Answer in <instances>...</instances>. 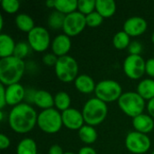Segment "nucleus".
Listing matches in <instances>:
<instances>
[{
  "label": "nucleus",
  "mask_w": 154,
  "mask_h": 154,
  "mask_svg": "<svg viewBox=\"0 0 154 154\" xmlns=\"http://www.w3.org/2000/svg\"><path fill=\"white\" fill-rule=\"evenodd\" d=\"M14 23H15L16 27L20 31L23 32H27V33H29L35 27L33 19L29 14H24V13L17 14L14 20Z\"/></svg>",
  "instance_id": "obj_23"
},
{
  "label": "nucleus",
  "mask_w": 154,
  "mask_h": 154,
  "mask_svg": "<svg viewBox=\"0 0 154 154\" xmlns=\"http://www.w3.org/2000/svg\"><path fill=\"white\" fill-rule=\"evenodd\" d=\"M64 154H76V153H74V152H65Z\"/></svg>",
  "instance_id": "obj_45"
},
{
  "label": "nucleus",
  "mask_w": 154,
  "mask_h": 154,
  "mask_svg": "<svg viewBox=\"0 0 154 154\" xmlns=\"http://www.w3.org/2000/svg\"><path fill=\"white\" fill-rule=\"evenodd\" d=\"M79 137L85 144H92L97 139V132L94 126L84 125L79 130Z\"/></svg>",
  "instance_id": "obj_22"
},
{
  "label": "nucleus",
  "mask_w": 154,
  "mask_h": 154,
  "mask_svg": "<svg viewBox=\"0 0 154 154\" xmlns=\"http://www.w3.org/2000/svg\"><path fill=\"white\" fill-rule=\"evenodd\" d=\"M145 73L151 77L154 78V58L149 59L146 60V64H145Z\"/></svg>",
  "instance_id": "obj_36"
},
{
  "label": "nucleus",
  "mask_w": 154,
  "mask_h": 154,
  "mask_svg": "<svg viewBox=\"0 0 154 154\" xmlns=\"http://www.w3.org/2000/svg\"><path fill=\"white\" fill-rule=\"evenodd\" d=\"M46 6L48 8H54L55 7V0H48L46 2Z\"/></svg>",
  "instance_id": "obj_42"
},
{
  "label": "nucleus",
  "mask_w": 154,
  "mask_h": 154,
  "mask_svg": "<svg viewBox=\"0 0 154 154\" xmlns=\"http://www.w3.org/2000/svg\"><path fill=\"white\" fill-rule=\"evenodd\" d=\"M30 50H31V47H30L28 42H16V45H15V49H14V56L23 60V59L29 54Z\"/></svg>",
  "instance_id": "obj_30"
},
{
  "label": "nucleus",
  "mask_w": 154,
  "mask_h": 154,
  "mask_svg": "<svg viewBox=\"0 0 154 154\" xmlns=\"http://www.w3.org/2000/svg\"><path fill=\"white\" fill-rule=\"evenodd\" d=\"M37 154H42V153H40V152H38V153H37Z\"/></svg>",
  "instance_id": "obj_47"
},
{
  "label": "nucleus",
  "mask_w": 154,
  "mask_h": 154,
  "mask_svg": "<svg viewBox=\"0 0 154 154\" xmlns=\"http://www.w3.org/2000/svg\"><path fill=\"white\" fill-rule=\"evenodd\" d=\"M71 98L69 95L65 91H60L54 96V106L57 110L64 112L70 108Z\"/></svg>",
  "instance_id": "obj_25"
},
{
  "label": "nucleus",
  "mask_w": 154,
  "mask_h": 154,
  "mask_svg": "<svg viewBox=\"0 0 154 154\" xmlns=\"http://www.w3.org/2000/svg\"><path fill=\"white\" fill-rule=\"evenodd\" d=\"M112 42L116 49L125 50V49H128L131 43V40H130V36L125 31H120L114 35Z\"/></svg>",
  "instance_id": "obj_28"
},
{
  "label": "nucleus",
  "mask_w": 154,
  "mask_h": 154,
  "mask_svg": "<svg viewBox=\"0 0 154 154\" xmlns=\"http://www.w3.org/2000/svg\"><path fill=\"white\" fill-rule=\"evenodd\" d=\"M146 108H147L149 116H151L154 119V98L148 101V103L146 105Z\"/></svg>",
  "instance_id": "obj_41"
},
{
  "label": "nucleus",
  "mask_w": 154,
  "mask_h": 154,
  "mask_svg": "<svg viewBox=\"0 0 154 154\" xmlns=\"http://www.w3.org/2000/svg\"><path fill=\"white\" fill-rule=\"evenodd\" d=\"M34 104L42 110L52 108L54 106V97L46 90H37L34 97Z\"/></svg>",
  "instance_id": "obj_19"
},
{
  "label": "nucleus",
  "mask_w": 154,
  "mask_h": 154,
  "mask_svg": "<svg viewBox=\"0 0 154 154\" xmlns=\"http://www.w3.org/2000/svg\"><path fill=\"white\" fill-rule=\"evenodd\" d=\"M59 57L56 56L54 53H46L45 55H43L42 57V62L44 65L48 66V67H55L57 61H58Z\"/></svg>",
  "instance_id": "obj_34"
},
{
  "label": "nucleus",
  "mask_w": 154,
  "mask_h": 154,
  "mask_svg": "<svg viewBox=\"0 0 154 154\" xmlns=\"http://www.w3.org/2000/svg\"><path fill=\"white\" fill-rule=\"evenodd\" d=\"M11 144V141L9 139V137L4 134H0V148L1 150H5L7 148H9Z\"/></svg>",
  "instance_id": "obj_37"
},
{
  "label": "nucleus",
  "mask_w": 154,
  "mask_h": 154,
  "mask_svg": "<svg viewBox=\"0 0 154 154\" xmlns=\"http://www.w3.org/2000/svg\"><path fill=\"white\" fill-rule=\"evenodd\" d=\"M74 85L76 89L82 94H91L92 92H95L97 87L94 79L86 74L79 75L74 81Z\"/></svg>",
  "instance_id": "obj_17"
},
{
  "label": "nucleus",
  "mask_w": 154,
  "mask_h": 154,
  "mask_svg": "<svg viewBox=\"0 0 154 154\" xmlns=\"http://www.w3.org/2000/svg\"><path fill=\"white\" fill-rule=\"evenodd\" d=\"M2 9L7 14H15L20 8V2L18 0H3L1 2Z\"/></svg>",
  "instance_id": "obj_31"
},
{
  "label": "nucleus",
  "mask_w": 154,
  "mask_h": 154,
  "mask_svg": "<svg viewBox=\"0 0 154 154\" xmlns=\"http://www.w3.org/2000/svg\"><path fill=\"white\" fill-rule=\"evenodd\" d=\"M65 17H66L65 14L54 10L48 16L47 23H48L49 28H51V30L62 29L63 24H64V21H65Z\"/></svg>",
  "instance_id": "obj_27"
},
{
  "label": "nucleus",
  "mask_w": 154,
  "mask_h": 154,
  "mask_svg": "<svg viewBox=\"0 0 154 154\" xmlns=\"http://www.w3.org/2000/svg\"><path fill=\"white\" fill-rule=\"evenodd\" d=\"M103 20H104V18L97 11H94L93 13H91L86 16L87 26H89L92 28L99 26L103 23Z\"/></svg>",
  "instance_id": "obj_32"
},
{
  "label": "nucleus",
  "mask_w": 154,
  "mask_h": 154,
  "mask_svg": "<svg viewBox=\"0 0 154 154\" xmlns=\"http://www.w3.org/2000/svg\"><path fill=\"white\" fill-rule=\"evenodd\" d=\"M117 103L121 111L132 118L143 114L146 107L145 100L137 92L134 91L123 93Z\"/></svg>",
  "instance_id": "obj_4"
},
{
  "label": "nucleus",
  "mask_w": 154,
  "mask_h": 154,
  "mask_svg": "<svg viewBox=\"0 0 154 154\" xmlns=\"http://www.w3.org/2000/svg\"><path fill=\"white\" fill-rule=\"evenodd\" d=\"M152 145L151 139L147 134L133 131L130 132L125 137V147L134 154L146 153Z\"/></svg>",
  "instance_id": "obj_9"
},
{
  "label": "nucleus",
  "mask_w": 154,
  "mask_h": 154,
  "mask_svg": "<svg viewBox=\"0 0 154 154\" xmlns=\"http://www.w3.org/2000/svg\"><path fill=\"white\" fill-rule=\"evenodd\" d=\"M37 144L31 138H24L19 142L16 147V154H37Z\"/></svg>",
  "instance_id": "obj_26"
},
{
  "label": "nucleus",
  "mask_w": 154,
  "mask_h": 154,
  "mask_svg": "<svg viewBox=\"0 0 154 154\" xmlns=\"http://www.w3.org/2000/svg\"><path fill=\"white\" fill-rule=\"evenodd\" d=\"M6 106V95H5V86L0 85V109L2 110Z\"/></svg>",
  "instance_id": "obj_38"
},
{
  "label": "nucleus",
  "mask_w": 154,
  "mask_h": 154,
  "mask_svg": "<svg viewBox=\"0 0 154 154\" xmlns=\"http://www.w3.org/2000/svg\"><path fill=\"white\" fill-rule=\"evenodd\" d=\"M145 64L141 55H128L123 64L124 72L131 79H139L145 73Z\"/></svg>",
  "instance_id": "obj_10"
},
{
  "label": "nucleus",
  "mask_w": 154,
  "mask_h": 154,
  "mask_svg": "<svg viewBox=\"0 0 154 154\" xmlns=\"http://www.w3.org/2000/svg\"><path fill=\"white\" fill-rule=\"evenodd\" d=\"M151 154H154V150L152 151V153H151Z\"/></svg>",
  "instance_id": "obj_46"
},
{
  "label": "nucleus",
  "mask_w": 154,
  "mask_h": 154,
  "mask_svg": "<svg viewBox=\"0 0 154 154\" xmlns=\"http://www.w3.org/2000/svg\"><path fill=\"white\" fill-rule=\"evenodd\" d=\"M54 9L65 15H68L78 10V1L77 0H55Z\"/></svg>",
  "instance_id": "obj_24"
},
{
  "label": "nucleus",
  "mask_w": 154,
  "mask_h": 154,
  "mask_svg": "<svg viewBox=\"0 0 154 154\" xmlns=\"http://www.w3.org/2000/svg\"><path fill=\"white\" fill-rule=\"evenodd\" d=\"M5 95L6 105L14 107L23 103V101L25 97V88L20 83L13 84L5 87Z\"/></svg>",
  "instance_id": "obj_14"
},
{
  "label": "nucleus",
  "mask_w": 154,
  "mask_h": 154,
  "mask_svg": "<svg viewBox=\"0 0 154 154\" xmlns=\"http://www.w3.org/2000/svg\"><path fill=\"white\" fill-rule=\"evenodd\" d=\"M65 152H63L62 148L59 144H53L50 147L48 154H64Z\"/></svg>",
  "instance_id": "obj_39"
},
{
  "label": "nucleus",
  "mask_w": 154,
  "mask_h": 154,
  "mask_svg": "<svg viewBox=\"0 0 154 154\" xmlns=\"http://www.w3.org/2000/svg\"><path fill=\"white\" fill-rule=\"evenodd\" d=\"M144 100H151L154 98V79H144L141 80L137 86L136 91Z\"/></svg>",
  "instance_id": "obj_21"
},
{
  "label": "nucleus",
  "mask_w": 154,
  "mask_h": 154,
  "mask_svg": "<svg viewBox=\"0 0 154 154\" xmlns=\"http://www.w3.org/2000/svg\"><path fill=\"white\" fill-rule=\"evenodd\" d=\"M63 125L69 130H79L85 123L82 112L76 108H69L61 113Z\"/></svg>",
  "instance_id": "obj_12"
},
{
  "label": "nucleus",
  "mask_w": 154,
  "mask_h": 154,
  "mask_svg": "<svg viewBox=\"0 0 154 154\" xmlns=\"http://www.w3.org/2000/svg\"><path fill=\"white\" fill-rule=\"evenodd\" d=\"M26 69L25 62L14 56L0 60V81L7 87L19 83Z\"/></svg>",
  "instance_id": "obj_2"
},
{
  "label": "nucleus",
  "mask_w": 154,
  "mask_h": 154,
  "mask_svg": "<svg viewBox=\"0 0 154 154\" xmlns=\"http://www.w3.org/2000/svg\"><path fill=\"white\" fill-rule=\"evenodd\" d=\"M3 24H4V19H3V16L0 15V30L3 29Z\"/></svg>",
  "instance_id": "obj_43"
},
{
  "label": "nucleus",
  "mask_w": 154,
  "mask_h": 154,
  "mask_svg": "<svg viewBox=\"0 0 154 154\" xmlns=\"http://www.w3.org/2000/svg\"><path fill=\"white\" fill-rule=\"evenodd\" d=\"M51 47L52 53H54L59 58L66 56L71 49L70 37L66 35L65 33L59 34L52 40Z\"/></svg>",
  "instance_id": "obj_15"
},
{
  "label": "nucleus",
  "mask_w": 154,
  "mask_h": 154,
  "mask_svg": "<svg viewBox=\"0 0 154 154\" xmlns=\"http://www.w3.org/2000/svg\"><path fill=\"white\" fill-rule=\"evenodd\" d=\"M96 11L103 17H112L116 11V4L114 0H96Z\"/></svg>",
  "instance_id": "obj_20"
},
{
  "label": "nucleus",
  "mask_w": 154,
  "mask_h": 154,
  "mask_svg": "<svg viewBox=\"0 0 154 154\" xmlns=\"http://www.w3.org/2000/svg\"><path fill=\"white\" fill-rule=\"evenodd\" d=\"M27 42L32 51L36 52H43L51 44L50 32L42 26H35L28 33Z\"/></svg>",
  "instance_id": "obj_8"
},
{
  "label": "nucleus",
  "mask_w": 154,
  "mask_h": 154,
  "mask_svg": "<svg viewBox=\"0 0 154 154\" xmlns=\"http://www.w3.org/2000/svg\"><path fill=\"white\" fill-rule=\"evenodd\" d=\"M15 42L6 33L0 34V57L1 59L14 56V51L15 49Z\"/></svg>",
  "instance_id": "obj_18"
},
{
  "label": "nucleus",
  "mask_w": 154,
  "mask_h": 154,
  "mask_svg": "<svg viewBox=\"0 0 154 154\" xmlns=\"http://www.w3.org/2000/svg\"><path fill=\"white\" fill-rule=\"evenodd\" d=\"M133 126L136 132L148 134L154 128L153 118L146 114H142L133 118Z\"/></svg>",
  "instance_id": "obj_16"
},
{
  "label": "nucleus",
  "mask_w": 154,
  "mask_h": 154,
  "mask_svg": "<svg viewBox=\"0 0 154 154\" xmlns=\"http://www.w3.org/2000/svg\"><path fill=\"white\" fill-rule=\"evenodd\" d=\"M78 11L87 16L96 11V0H79L78 1Z\"/></svg>",
  "instance_id": "obj_29"
},
{
  "label": "nucleus",
  "mask_w": 154,
  "mask_h": 154,
  "mask_svg": "<svg viewBox=\"0 0 154 154\" xmlns=\"http://www.w3.org/2000/svg\"><path fill=\"white\" fill-rule=\"evenodd\" d=\"M38 114L29 104L22 103L14 106L8 115L10 128L16 134H24L31 132L37 125Z\"/></svg>",
  "instance_id": "obj_1"
},
{
  "label": "nucleus",
  "mask_w": 154,
  "mask_h": 154,
  "mask_svg": "<svg viewBox=\"0 0 154 154\" xmlns=\"http://www.w3.org/2000/svg\"><path fill=\"white\" fill-rule=\"evenodd\" d=\"M37 90H34L33 88H28L25 89V97H24V101L26 104H31L34 103V97Z\"/></svg>",
  "instance_id": "obj_35"
},
{
  "label": "nucleus",
  "mask_w": 154,
  "mask_h": 154,
  "mask_svg": "<svg viewBox=\"0 0 154 154\" xmlns=\"http://www.w3.org/2000/svg\"><path fill=\"white\" fill-rule=\"evenodd\" d=\"M37 125L45 134H53L58 133L63 126L61 113L53 107L42 110L38 114Z\"/></svg>",
  "instance_id": "obj_5"
},
{
  "label": "nucleus",
  "mask_w": 154,
  "mask_h": 154,
  "mask_svg": "<svg viewBox=\"0 0 154 154\" xmlns=\"http://www.w3.org/2000/svg\"><path fill=\"white\" fill-rule=\"evenodd\" d=\"M81 112L86 125L95 127L105 121L108 114V107L106 103L97 97H92L85 103Z\"/></svg>",
  "instance_id": "obj_3"
},
{
  "label": "nucleus",
  "mask_w": 154,
  "mask_h": 154,
  "mask_svg": "<svg viewBox=\"0 0 154 154\" xmlns=\"http://www.w3.org/2000/svg\"><path fill=\"white\" fill-rule=\"evenodd\" d=\"M86 26V16L79 11H76L66 15L62 31L66 35L69 37H74L81 33Z\"/></svg>",
  "instance_id": "obj_11"
},
{
  "label": "nucleus",
  "mask_w": 154,
  "mask_h": 154,
  "mask_svg": "<svg viewBox=\"0 0 154 154\" xmlns=\"http://www.w3.org/2000/svg\"><path fill=\"white\" fill-rule=\"evenodd\" d=\"M148 27L146 20L140 16H132L124 23V30L130 37H136L143 34Z\"/></svg>",
  "instance_id": "obj_13"
},
{
  "label": "nucleus",
  "mask_w": 154,
  "mask_h": 154,
  "mask_svg": "<svg viewBox=\"0 0 154 154\" xmlns=\"http://www.w3.org/2000/svg\"><path fill=\"white\" fill-rule=\"evenodd\" d=\"M127 50L129 55H140L143 51V45L138 41H133L131 42Z\"/></svg>",
  "instance_id": "obj_33"
},
{
  "label": "nucleus",
  "mask_w": 154,
  "mask_h": 154,
  "mask_svg": "<svg viewBox=\"0 0 154 154\" xmlns=\"http://www.w3.org/2000/svg\"><path fill=\"white\" fill-rule=\"evenodd\" d=\"M95 94L96 97L107 104L118 101L123 94V89L117 81L113 79H104L97 84Z\"/></svg>",
  "instance_id": "obj_7"
},
{
  "label": "nucleus",
  "mask_w": 154,
  "mask_h": 154,
  "mask_svg": "<svg viewBox=\"0 0 154 154\" xmlns=\"http://www.w3.org/2000/svg\"><path fill=\"white\" fill-rule=\"evenodd\" d=\"M152 42L154 43V32H152Z\"/></svg>",
  "instance_id": "obj_44"
},
{
  "label": "nucleus",
  "mask_w": 154,
  "mask_h": 154,
  "mask_svg": "<svg viewBox=\"0 0 154 154\" xmlns=\"http://www.w3.org/2000/svg\"><path fill=\"white\" fill-rule=\"evenodd\" d=\"M78 154H97L96 150L90 146H84L79 149Z\"/></svg>",
  "instance_id": "obj_40"
},
{
  "label": "nucleus",
  "mask_w": 154,
  "mask_h": 154,
  "mask_svg": "<svg viewBox=\"0 0 154 154\" xmlns=\"http://www.w3.org/2000/svg\"><path fill=\"white\" fill-rule=\"evenodd\" d=\"M54 71L56 77L61 82L70 83L75 81L79 76V64L77 60L69 55L60 57L54 67Z\"/></svg>",
  "instance_id": "obj_6"
}]
</instances>
